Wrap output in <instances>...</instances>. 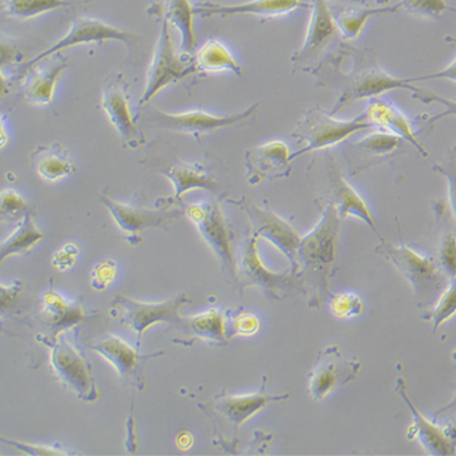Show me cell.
<instances>
[{"label":"cell","instance_id":"ffe728a7","mask_svg":"<svg viewBox=\"0 0 456 456\" xmlns=\"http://www.w3.org/2000/svg\"><path fill=\"white\" fill-rule=\"evenodd\" d=\"M364 113L374 128L395 133V135L401 136L403 141L414 146L420 155L428 158V151L419 141L407 116L392 102L381 98L371 99Z\"/></svg>","mask_w":456,"mask_h":456},{"label":"cell","instance_id":"4dcf8cb0","mask_svg":"<svg viewBox=\"0 0 456 456\" xmlns=\"http://www.w3.org/2000/svg\"><path fill=\"white\" fill-rule=\"evenodd\" d=\"M398 12L397 6H382V8H358L349 9L336 16L339 32L348 39H355L361 36L369 20L376 15L386 12Z\"/></svg>","mask_w":456,"mask_h":456},{"label":"cell","instance_id":"6da1fadb","mask_svg":"<svg viewBox=\"0 0 456 456\" xmlns=\"http://www.w3.org/2000/svg\"><path fill=\"white\" fill-rule=\"evenodd\" d=\"M342 219L338 208L329 202L322 218L308 234L302 236L298 249V273L308 289L309 303L319 307L329 295V282L336 259Z\"/></svg>","mask_w":456,"mask_h":456},{"label":"cell","instance_id":"f6af8a7d","mask_svg":"<svg viewBox=\"0 0 456 456\" xmlns=\"http://www.w3.org/2000/svg\"><path fill=\"white\" fill-rule=\"evenodd\" d=\"M414 82L429 81V79H447V81L456 83V58L451 63L441 69V71L431 73V75L420 76V77H412Z\"/></svg>","mask_w":456,"mask_h":456},{"label":"cell","instance_id":"83f0119b","mask_svg":"<svg viewBox=\"0 0 456 456\" xmlns=\"http://www.w3.org/2000/svg\"><path fill=\"white\" fill-rule=\"evenodd\" d=\"M194 62L198 72L221 73L232 72L236 76L242 75L241 65L232 54L231 50L226 48L217 39H208L204 45L196 52Z\"/></svg>","mask_w":456,"mask_h":456},{"label":"cell","instance_id":"74e56055","mask_svg":"<svg viewBox=\"0 0 456 456\" xmlns=\"http://www.w3.org/2000/svg\"><path fill=\"white\" fill-rule=\"evenodd\" d=\"M331 312L338 319L355 318L362 313V299L359 296L349 294V292L332 295Z\"/></svg>","mask_w":456,"mask_h":456},{"label":"cell","instance_id":"b9f144b4","mask_svg":"<svg viewBox=\"0 0 456 456\" xmlns=\"http://www.w3.org/2000/svg\"><path fill=\"white\" fill-rule=\"evenodd\" d=\"M116 265L112 262H102L96 265L92 274V286L95 289H104L115 278Z\"/></svg>","mask_w":456,"mask_h":456},{"label":"cell","instance_id":"8992f818","mask_svg":"<svg viewBox=\"0 0 456 456\" xmlns=\"http://www.w3.org/2000/svg\"><path fill=\"white\" fill-rule=\"evenodd\" d=\"M232 204L238 206L248 216L251 223L252 234L263 238L274 245L279 251L284 253L291 262V272L298 273V249L302 236L296 232L294 226L286 222L268 208H259L251 200L241 198L231 200Z\"/></svg>","mask_w":456,"mask_h":456},{"label":"cell","instance_id":"f35d334b","mask_svg":"<svg viewBox=\"0 0 456 456\" xmlns=\"http://www.w3.org/2000/svg\"><path fill=\"white\" fill-rule=\"evenodd\" d=\"M434 169L447 179L449 205L456 218V144L452 149L448 162L435 163Z\"/></svg>","mask_w":456,"mask_h":456},{"label":"cell","instance_id":"e575fe53","mask_svg":"<svg viewBox=\"0 0 456 456\" xmlns=\"http://www.w3.org/2000/svg\"><path fill=\"white\" fill-rule=\"evenodd\" d=\"M456 315V276L452 278L451 285L439 296L438 302L436 303L434 309L428 316L429 322L434 324V331L437 330L439 326L451 321L452 316Z\"/></svg>","mask_w":456,"mask_h":456},{"label":"cell","instance_id":"60d3db41","mask_svg":"<svg viewBox=\"0 0 456 456\" xmlns=\"http://www.w3.org/2000/svg\"><path fill=\"white\" fill-rule=\"evenodd\" d=\"M28 212V204L25 200L15 192L14 190H4L2 192V216L5 217H15L19 213Z\"/></svg>","mask_w":456,"mask_h":456},{"label":"cell","instance_id":"277c9868","mask_svg":"<svg viewBox=\"0 0 456 456\" xmlns=\"http://www.w3.org/2000/svg\"><path fill=\"white\" fill-rule=\"evenodd\" d=\"M376 251L394 263L399 273L411 282L421 305H428L444 286L445 276L434 258L422 256L404 244L395 246L384 242Z\"/></svg>","mask_w":456,"mask_h":456},{"label":"cell","instance_id":"8fae6325","mask_svg":"<svg viewBox=\"0 0 456 456\" xmlns=\"http://www.w3.org/2000/svg\"><path fill=\"white\" fill-rule=\"evenodd\" d=\"M190 301L188 296L181 294L168 302L142 303L118 296L113 299V311L118 312L119 321L141 335L156 322H166L179 325L182 322L179 308Z\"/></svg>","mask_w":456,"mask_h":456},{"label":"cell","instance_id":"1f68e13d","mask_svg":"<svg viewBox=\"0 0 456 456\" xmlns=\"http://www.w3.org/2000/svg\"><path fill=\"white\" fill-rule=\"evenodd\" d=\"M69 0H3V10L12 18L28 20L65 8Z\"/></svg>","mask_w":456,"mask_h":456},{"label":"cell","instance_id":"ab89813d","mask_svg":"<svg viewBox=\"0 0 456 456\" xmlns=\"http://www.w3.org/2000/svg\"><path fill=\"white\" fill-rule=\"evenodd\" d=\"M439 265L444 274L456 276V235L448 234L442 240L439 248Z\"/></svg>","mask_w":456,"mask_h":456},{"label":"cell","instance_id":"7bdbcfd3","mask_svg":"<svg viewBox=\"0 0 456 456\" xmlns=\"http://www.w3.org/2000/svg\"><path fill=\"white\" fill-rule=\"evenodd\" d=\"M259 329L258 319L249 313L239 315L234 322V331L236 335L249 336L256 334Z\"/></svg>","mask_w":456,"mask_h":456},{"label":"cell","instance_id":"bcb514c9","mask_svg":"<svg viewBox=\"0 0 456 456\" xmlns=\"http://www.w3.org/2000/svg\"><path fill=\"white\" fill-rule=\"evenodd\" d=\"M3 441H5V439H3ZM6 443H8V444L15 445L16 448L21 449V451H26L28 452V454H32V455L65 454V452H59V451H50V448H46V447H37V445L22 444V443L12 442V441H8Z\"/></svg>","mask_w":456,"mask_h":456},{"label":"cell","instance_id":"9c48e42d","mask_svg":"<svg viewBox=\"0 0 456 456\" xmlns=\"http://www.w3.org/2000/svg\"><path fill=\"white\" fill-rule=\"evenodd\" d=\"M50 362L66 387L76 392L83 401H94L96 387L88 362L63 332L56 335Z\"/></svg>","mask_w":456,"mask_h":456},{"label":"cell","instance_id":"ee69618b","mask_svg":"<svg viewBox=\"0 0 456 456\" xmlns=\"http://www.w3.org/2000/svg\"><path fill=\"white\" fill-rule=\"evenodd\" d=\"M77 255L78 248H76L75 245L69 244L62 249H60L59 252L55 253L54 258H53V263H54L56 268L65 271V269L72 267V265H75Z\"/></svg>","mask_w":456,"mask_h":456},{"label":"cell","instance_id":"8d00e7d4","mask_svg":"<svg viewBox=\"0 0 456 456\" xmlns=\"http://www.w3.org/2000/svg\"><path fill=\"white\" fill-rule=\"evenodd\" d=\"M412 98L419 100V102H424L426 105L438 104L443 106L444 110L443 112L436 115L435 118H429L428 123H436L439 119L447 118H456V100L445 98L437 94V93L428 91V89L420 88V86H415L411 91Z\"/></svg>","mask_w":456,"mask_h":456},{"label":"cell","instance_id":"7c38bea8","mask_svg":"<svg viewBox=\"0 0 456 456\" xmlns=\"http://www.w3.org/2000/svg\"><path fill=\"white\" fill-rule=\"evenodd\" d=\"M258 238L255 234L246 240L241 261L236 263V279L244 286H257L273 299H282L291 289L294 273L275 274L268 271L258 255Z\"/></svg>","mask_w":456,"mask_h":456},{"label":"cell","instance_id":"7402d4cb","mask_svg":"<svg viewBox=\"0 0 456 456\" xmlns=\"http://www.w3.org/2000/svg\"><path fill=\"white\" fill-rule=\"evenodd\" d=\"M403 379L398 381V392L407 403L409 409H411L412 418H414V424L411 428V437L418 438L421 443L422 447L428 451L431 455H454L455 454V443L452 441V436H449L444 429L438 428L428 421L418 408L415 407L414 403L411 401L405 386L403 384Z\"/></svg>","mask_w":456,"mask_h":456},{"label":"cell","instance_id":"d4e9b609","mask_svg":"<svg viewBox=\"0 0 456 456\" xmlns=\"http://www.w3.org/2000/svg\"><path fill=\"white\" fill-rule=\"evenodd\" d=\"M285 397H274L265 392L249 395H229L216 399L213 403V411L224 419L231 428L238 429L248 419L265 408L269 402Z\"/></svg>","mask_w":456,"mask_h":456},{"label":"cell","instance_id":"d6986e66","mask_svg":"<svg viewBox=\"0 0 456 456\" xmlns=\"http://www.w3.org/2000/svg\"><path fill=\"white\" fill-rule=\"evenodd\" d=\"M48 65H36L28 69V78L23 83V98L29 104L50 106L54 104L56 86L63 72L69 69L68 60L55 54Z\"/></svg>","mask_w":456,"mask_h":456},{"label":"cell","instance_id":"f546056e","mask_svg":"<svg viewBox=\"0 0 456 456\" xmlns=\"http://www.w3.org/2000/svg\"><path fill=\"white\" fill-rule=\"evenodd\" d=\"M181 324L184 325L185 330L204 341L213 344H224L226 341L225 321L218 311H209L205 314L184 319Z\"/></svg>","mask_w":456,"mask_h":456},{"label":"cell","instance_id":"f1b7e54d","mask_svg":"<svg viewBox=\"0 0 456 456\" xmlns=\"http://www.w3.org/2000/svg\"><path fill=\"white\" fill-rule=\"evenodd\" d=\"M43 238H45V234L36 225L31 213L26 212L22 216L18 228L3 241L2 255H0L2 256V262L9 256L28 253Z\"/></svg>","mask_w":456,"mask_h":456},{"label":"cell","instance_id":"484cf974","mask_svg":"<svg viewBox=\"0 0 456 456\" xmlns=\"http://www.w3.org/2000/svg\"><path fill=\"white\" fill-rule=\"evenodd\" d=\"M163 175L172 182L175 199L179 200L192 189H205L215 191L218 182L199 163L178 162L165 169Z\"/></svg>","mask_w":456,"mask_h":456},{"label":"cell","instance_id":"cb8c5ba5","mask_svg":"<svg viewBox=\"0 0 456 456\" xmlns=\"http://www.w3.org/2000/svg\"><path fill=\"white\" fill-rule=\"evenodd\" d=\"M31 159L33 169L45 182L61 181L77 171V165L60 142L39 146Z\"/></svg>","mask_w":456,"mask_h":456},{"label":"cell","instance_id":"52a82bcc","mask_svg":"<svg viewBox=\"0 0 456 456\" xmlns=\"http://www.w3.org/2000/svg\"><path fill=\"white\" fill-rule=\"evenodd\" d=\"M109 41L125 43L128 46L129 52H131L133 46L136 45V36L134 33L110 25L102 20L91 18V16H81V18L73 20L68 33L63 35L59 41L53 43L45 52L39 53L36 58L29 60L23 66V71L28 72V69L35 68L39 62L52 58L58 53H61L62 50L73 48V46L91 45V43Z\"/></svg>","mask_w":456,"mask_h":456},{"label":"cell","instance_id":"603a6c76","mask_svg":"<svg viewBox=\"0 0 456 456\" xmlns=\"http://www.w3.org/2000/svg\"><path fill=\"white\" fill-rule=\"evenodd\" d=\"M93 348L100 353L108 361L115 366L119 376L126 381H131L135 384L139 379V374L142 371V362L146 358L152 355L139 354L134 349L129 347L126 342L116 336L108 335L104 338L99 339Z\"/></svg>","mask_w":456,"mask_h":456},{"label":"cell","instance_id":"9a60e30c","mask_svg":"<svg viewBox=\"0 0 456 456\" xmlns=\"http://www.w3.org/2000/svg\"><path fill=\"white\" fill-rule=\"evenodd\" d=\"M311 16L301 49L292 58L295 63L316 58L330 45L339 32L336 16L328 0H312Z\"/></svg>","mask_w":456,"mask_h":456},{"label":"cell","instance_id":"3957f363","mask_svg":"<svg viewBox=\"0 0 456 456\" xmlns=\"http://www.w3.org/2000/svg\"><path fill=\"white\" fill-rule=\"evenodd\" d=\"M196 72L198 69H196L194 59H184V55L176 53L173 45L171 25L166 18H163L158 45L146 75L145 91L139 100L138 108H144L163 89Z\"/></svg>","mask_w":456,"mask_h":456},{"label":"cell","instance_id":"5bb4252c","mask_svg":"<svg viewBox=\"0 0 456 456\" xmlns=\"http://www.w3.org/2000/svg\"><path fill=\"white\" fill-rule=\"evenodd\" d=\"M294 152L285 142L272 141L246 152L249 184L257 185L267 179L282 178L291 172Z\"/></svg>","mask_w":456,"mask_h":456},{"label":"cell","instance_id":"4316f807","mask_svg":"<svg viewBox=\"0 0 456 456\" xmlns=\"http://www.w3.org/2000/svg\"><path fill=\"white\" fill-rule=\"evenodd\" d=\"M195 6L189 0H165V18L181 37L179 53L189 58L196 48Z\"/></svg>","mask_w":456,"mask_h":456},{"label":"cell","instance_id":"ba28073f","mask_svg":"<svg viewBox=\"0 0 456 456\" xmlns=\"http://www.w3.org/2000/svg\"><path fill=\"white\" fill-rule=\"evenodd\" d=\"M185 215L217 256L224 271L236 278L234 235L221 208L216 202H198L186 206Z\"/></svg>","mask_w":456,"mask_h":456},{"label":"cell","instance_id":"836d02e7","mask_svg":"<svg viewBox=\"0 0 456 456\" xmlns=\"http://www.w3.org/2000/svg\"><path fill=\"white\" fill-rule=\"evenodd\" d=\"M401 136L395 135V133L384 131V129H376L375 132L366 135L358 142L359 148L372 155H387L395 152L402 144Z\"/></svg>","mask_w":456,"mask_h":456},{"label":"cell","instance_id":"4fadbf2b","mask_svg":"<svg viewBox=\"0 0 456 456\" xmlns=\"http://www.w3.org/2000/svg\"><path fill=\"white\" fill-rule=\"evenodd\" d=\"M126 88L128 86L123 81L122 75L116 73L111 76L102 92V108L122 142L128 148L136 149L144 144V138L136 126V118L133 115Z\"/></svg>","mask_w":456,"mask_h":456},{"label":"cell","instance_id":"d6a6232c","mask_svg":"<svg viewBox=\"0 0 456 456\" xmlns=\"http://www.w3.org/2000/svg\"><path fill=\"white\" fill-rule=\"evenodd\" d=\"M42 314L45 315V321L53 326L75 324V322L82 321L85 316L81 308L71 307L65 302V299L54 292L45 295Z\"/></svg>","mask_w":456,"mask_h":456},{"label":"cell","instance_id":"5b68a950","mask_svg":"<svg viewBox=\"0 0 456 456\" xmlns=\"http://www.w3.org/2000/svg\"><path fill=\"white\" fill-rule=\"evenodd\" d=\"M258 108L259 104L256 102V104L246 109L245 111L224 116L213 115V113L200 111V110L169 113L154 109L146 112L144 118L148 125L154 126V128L199 136L248 122L255 118Z\"/></svg>","mask_w":456,"mask_h":456},{"label":"cell","instance_id":"30bf717a","mask_svg":"<svg viewBox=\"0 0 456 456\" xmlns=\"http://www.w3.org/2000/svg\"><path fill=\"white\" fill-rule=\"evenodd\" d=\"M362 371V362L348 361L336 346L319 353L309 375V395L314 401H322L335 389L354 379Z\"/></svg>","mask_w":456,"mask_h":456},{"label":"cell","instance_id":"d590c367","mask_svg":"<svg viewBox=\"0 0 456 456\" xmlns=\"http://www.w3.org/2000/svg\"><path fill=\"white\" fill-rule=\"evenodd\" d=\"M397 10H404L409 14L421 18L438 19L448 12L447 0H399Z\"/></svg>","mask_w":456,"mask_h":456},{"label":"cell","instance_id":"ac0fdd59","mask_svg":"<svg viewBox=\"0 0 456 456\" xmlns=\"http://www.w3.org/2000/svg\"><path fill=\"white\" fill-rule=\"evenodd\" d=\"M415 86L414 78H398L381 69H371L362 73L349 86L336 104L334 112L341 111L346 106L359 100L379 98L386 93L397 91V89H407L411 92Z\"/></svg>","mask_w":456,"mask_h":456},{"label":"cell","instance_id":"7a4b0ae2","mask_svg":"<svg viewBox=\"0 0 456 456\" xmlns=\"http://www.w3.org/2000/svg\"><path fill=\"white\" fill-rule=\"evenodd\" d=\"M370 128L374 126L368 121L365 113L353 119H338L334 118V113L319 108L313 109L303 116L292 133V138L305 144L294 152V159L309 152L341 144L352 135Z\"/></svg>","mask_w":456,"mask_h":456},{"label":"cell","instance_id":"44dd1931","mask_svg":"<svg viewBox=\"0 0 456 456\" xmlns=\"http://www.w3.org/2000/svg\"><path fill=\"white\" fill-rule=\"evenodd\" d=\"M330 182L332 204L338 208L339 217L342 219L354 217L361 219L366 225L370 226L372 232L378 234L374 217L370 208L366 205L364 199L353 188L345 175L338 168L335 163H331Z\"/></svg>","mask_w":456,"mask_h":456},{"label":"cell","instance_id":"2e32d148","mask_svg":"<svg viewBox=\"0 0 456 456\" xmlns=\"http://www.w3.org/2000/svg\"><path fill=\"white\" fill-rule=\"evenodd\" d=\"M309 8L303 0H248L234 4L205 2L195 5L196 15L211 18V16H259V18H278L291 14L296 10Z\"/></svg>","mask_w":456,"mask_h":456},{"label":"cell","instance_id":"e0dca14e","mask_svg":"<svg viewBox=\"0 0 456 456\" xmlns=\"http://www.w3.org/2000/svg\"><path fill=\"white\" fill-rule=\"evenodd\" d=\"M100 201L111 213L113 221L123 232L128 235V240H138L145 229L163 226L172 222L179 216L178 211H149V209L136 208L133 206L115 201L108 195H102Z\"/></svg>","mask_w":456,"mask_h":456}]
</instances>
